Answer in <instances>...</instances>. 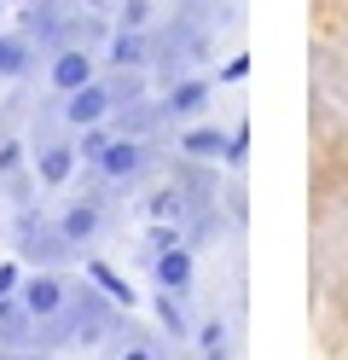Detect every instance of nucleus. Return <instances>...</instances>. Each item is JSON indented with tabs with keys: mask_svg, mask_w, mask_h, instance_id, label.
Masks as SVG:
<instances>
[{
	"mask_svg": "<svg viewBox=\"0 0 348 360\" xmlns=\"http://www.w3.org/2000/svg\"><path fill=\"white\" fill-rule=\"evenodd\" d=\"M87 279H93V285H99V290H105V297H110L116 308H134V290H128V279H122V274H116V267H110V262H99V256H93V262H87Z\"/></svg>",
	"mask_w": 348,
	"mask_h": 360,
	"instance_id": "obj_13",
	"label": "nucleus"
},
{
	"mask_svg": "<svg viewBox=\"0 0 348 360\" xmlns=\"http://www.w3.org/2000/svg\"><path fill=\"white\" fill-rule=\"evenodd\" d=\"M0 343L6 349H35L41 343V320L18 297H0Z\"/></svg>",
	"mask_w": 348,
	"mask_h": 360,
	"instance_id": "obj_7",
	"label": "nucleus"
},
{
	"mask_svg": "<svg viewBox=\"0 0 348 360\" xmlns=\"http://www.w3.org/2000/svg\"><path fill=\"white\" fill-rule=\"evenodd\" d=\"M18 279H23V267H18V262H0V297H12Z\"/></svg>",
	"mask_w": 348,
	"mask_h": 360,
	"instance_id": "obj_21",
	"label": "nucleus"
},
{
	"mask_svg": "<svg viewBox=\"0 0 348 360\" xmlns=\"http://www.w3.org/2000/svg\"><path fill=\"white\" fill-rule=\"evenodd\" d=\"M87 169L99 174L105 186H128V180H134L139 169H146V146H139V134H110V146H105L99 157H93Z\"/></svg>",
	"mask_w": 348,
	"mask_h": 360,
	"instance_id": "obj_3",
	"label": "nucleus"
},
{
	"mask_svg": "<svg viewBox=\"0 0 348 360\" xmlns=\"http://www.w3.org/2000/svg\"><path fill=\"white\" fill-rule=\"evenodd\" d=\"M76 163H82L76 140H41V146H35V174H41V186H64V180L76 174Z\"/></svg>",
	"mask_w": 348,
	"mask_h": 360,
	"instance_id": "obj_6",
	"label": "nucleus"
},
{
	"mask_svg": "<svg viewBox=\"0 0 348 360\" xmlns=\"http://www.w3.org/2000/svg\"><path fill=\"white\" fill-rule=\"evenodd\" d=\"M203 99H209V82H174L169 87V99H162V117H192V110H203Z\"/></svg>",
	"mask_w": 348,
	"mask_h": 360,
	"instance_id": "obj_12",
	"label": "nucleus"
},
{
	"mask_svg": "<svg viewBox=\"0 0 348 360\" xmlns=\"http://www.w3.org/2000/svg\"><path fill=\"white\" fill-rule=\"evenodd\" d=\"M110 326H116V302L105 290H70L64 314L41 326V343H99Z\"/></svg>",
	"mask_w": 348,
	"mask_h": 360,
	"instance_id": "obj_1",
	"label": "nucleus"
},
{
	"mask_svg": "<svg viewBox=\"0 0 348 360\" xmlns=\"http://www.w3.org/2000/svg\"><path fill=\"white\" fill-rule=\"evenodd\" d=\"M169 244H180V233L169 227V221H157V227H151V256H157V250H169Z\"/></svg>",
	"mask_w": 348,
	"mask_h": 360,
	"instance_id": "obj_20",
	"label": "nucleus"
},
{
	"mask_svg": "<svg viewBox=\"0 0 348 360\" xmlns=\"http://www.w3.org/2000/svg\"><path fill=\"white\" fill-rule=\"evenodd\" d=\"M93 47H82V41H64V47H53V58H46V87L64 99V94H76L82 82H93Z\"/></svg>",
	"mask_w": 348,
	"mask_h": 360,
	"instance_id": "obj_4",
	"label": "nucleus"
},
{
	"mask_svg": "<svg viewBox=\"0 0 348 360\" xmlns=\"http://www.w3.org/2000/svg\"><path fill=\"white\" fill-rule=\"evenodd\" d=\"M18 302H23V308H30L35 320L46 326V320H58V314H64V302H70V285H64L58 274H46V267H41V274L18 279Z\"/></svg>",
	"mask_w": 348,
	"mask_h": 360,
	"instance_id": "obj_5",
	"label": "nucleus"
},
{
	"mask_svg": "<svg viewBox=\"0 0 348 360\" xmlns=\"http://www.w3.org/2000/svg\"><path fill=\"white\" fill-rule=\"evenodd\" d=\"M186 215V198L180 192H157L151 198V221H180Z\"/></svg>",
	"mask_w": 348,
	"mask_h": 360,
	"instance_id": "obj_17",
	"label": "nucleus"
},
{
	"mask_svg": "<svg viewBox=\"0 0 348 360\" xmlns=\"http://www.w3.org/2000/svg\"><path fill=\"white\" fill-rule=\"evenodd\" d=\"M198 343H203V360H226V331H221V320H209V326L198 331Z\"/></svg>",
	"mask_w": 348,
	"mask_h": 360,
	"instance_id": "obj_16",
	"label": "nucleus"
},
{
	"mask_svg": "<svg viewBox=\"0 0 348 360\" xmlns=\"http://www.w3.org/2000/svg\"><path fill=\"white\" fill-rule=\"evenodd\" d=\"M23 169V146L18 140H0V180H12Z\"/></svg>",
	"mask_w": 348,
	"mask_h": 360,
	"instance_id": "obj_19",
	"label": "nucleus"
},
{
	"mask_svg": "<svg viewBox=\"0 0 348 360\" xmlns=\"http://www.w3.org/2000/svg\"><path fill=\"white\" fill-rule=\"evenodd\" d=\"M99 227H105V210L93 204V198H82V204H70V210L58 215V233H64L70 244H76V250H82V244H93V238H99Z\"/></svg>",
	"mask_w": 348,
	"mask_h": 360,
	"instance_id": "obj_10",
	"label": "nucleus"
},
{
	"mask_svg": "<svg viewBox=\"0 0 348 360\" xmlns=\"http://www.w3.org/2000/svg\"><path fill=\"white\" fill-rule=\"evenodd\" d=\"M157 320H162V326H169L174 337L186 331V314H180V297H174V290H157Z\"/></svg>",
	"mask_w": 348,
	"mask_h": 360,
	"instance_id": "obj_15",
	"label": "nucleus"
},
{
	"mask_svg": "<svg viewBox=\"0 0 348 360\" xmlns=\"http://www.w3.org/2000/svg\"><path fill=\"white\" fill-rule=\"evenodd\" d=\"M12 233H18V250L30 256V262H41V267H58V262H70V256H82L76 244L58 233V221H46L41 210H35V215H30V210H18Z\"/></svg>",
	"mask_w": 348,
	"mask_h": 360,
	"instance_id": "obj_2",
	"label": "nucleus"
},
{
	"mask_svg": "<svg viewBox=\"0 0 348 360\" xmlns=\"http://www.w3.org/2000/svg\"><path fill=\"white\" fill-rule=\"evenodd\" d=\"M151 18V0H122V12H116V30H146Z\"/></svg>",
	"mask_w": 348,
	"mask_h": 360,
	"instance_id": "obj_18",
	"label": "nucleus"
},
{
	"mask_svg": "<svg viewBox=\"0 0 348 360\" xmlns=\"http://www.w3.org/2000/svg\"><path fill=\"white\" fill-rule=\"evenodd\" d=\"M232 140H221V128H186L180 134V151H192V157H221Z\"/></svg>",
	"mask_w": 348,
	"mask_h": 360,
	"instance_id": "obj_14",
	"label": "nucleus"
},
{
	"mask_svg": "<svg viewBox=\"0 0 348 360\" xmlns=\"http://www.w3.org/2000/svg\"><path fill=\"white\" fill-rule=\"evenodd\" d=\"M30 64H35V41L30 35H0V76L18 82Z\"/></svg>",
	"mask_w": 348,
	"mask_h": 360,
	"instance_id": "obj_11",
	"label": "nucleus"
},
{
	"mask_svg": "<svg viewBox=\"0 0 348 360\" xmlns=\"http://www.w3.org/2000/svg\"><path fill=\"white\" fill-rule=\"evenodd\" d=\"M122 360H157V354H151L146 343H134V349H122Z\"/></svg>",
	"mask_w": 348,
	"mask_h": 360,
	"instance_id": "obj_22",
	"label": "nucleus"
},
{
	"mask_svg": "<svg viewBox=\"0 0 348 360\" xmlns=\"http://www.w3.org/2000/svg\"><path fill=\"white\" fill-rule=\"evenodd\" d=\"M105 58L116 64V70H146V64H151V41H146V30H110Z\"/></svg>",
	"mask_w": 348,
	"mask_h": 360,
	"instance_id": "obj_9",
	"label": "nucleus"
},
{
	"mask_svg": "<svg viewBox=\"0 0 348 360\" xmlns=\"http://www.w3.org/2000/svg\"><path fill=\"white\" fill-rule=\"evenodd\" d=\"M151 274H157L162 290L186 297V290H192V250H186V244H169V250H157V256H151Z\"/></svg>",
	"mask_w": 348,
	"mask_h": 360,
	"instance_id": "obj_8",
	"label": "nucleus"
},
{
	"mask_svg": "<svg viewBox=\"0 0 348 360\" xmlns=\"http://www.w3.org/2000/svg\"><path fill=\"white\" fill-rule=\"evenodd\" d=\"M0 360H35V354H12V349H6V343H0Z\"/></svg>",
	"mask_w": 348,
	"mask_h": 360,
	"instance_id": "obj_23",
	"label": "nucleus"
}]
</instances>
